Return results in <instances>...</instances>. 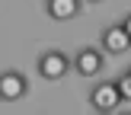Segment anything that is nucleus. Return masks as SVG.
<instances>
[{
  "instance_id": "nucleus-1",
  "label": "nucleus",
  "mask_w": 131,
  "mask_h": 115,
  "mask_svg": "<svg viewBox=\"0 0 131 115\" xmlns=\"http://www.w3.org/2000/svg\"><path fill=\"white\" fill-rule=\"evenodd\" d=\"M122 102H125V99H122L118 83H115V80H102V83H96V86L90 89V109H93V112H99V115L118 112Z\"/></svg>"
},
{
  "instance_id": "nucleus-2",
  "label": "nucleus",
  "mask_w": 131,
  "mask_h": 115,
  "mask_svg": "<svg viewBox=\"0 0 131 115\" xmlns=\"http://www.w3.org/2000/svg\"><path fill=\"white\" fill-rule=\"evenodd\" d=\"M35 70H38L42 80H64V77L70 74V57L64 54L61 48H48V51H42Z\"/></svg>"
},
{
  "instance_id": "nucleus-3",
  "label": "nucleus",
  "mask_w": 131,
  "mask_h": 115,
  "mask_svg": "<svg viewBox=\"0 0 131 115\" xmlns=\"http://www.w3.org/2000/svg\"><path fill=\"white\" fill-rule=\"evenodd\" d=\"M102 67H106V57H102V48H80L74 57H70V70H77L80 77H99Z\"/></svg>"
},
{
  "instance_id": "nucleus-4",
  "label": "nucleus",
  "mask_w": 131,
  "mask_h": 115,
  "mask_svg": "<svg viewBox=\"0 0 131 115\" xmlns=\"http://www.w3.org/2000/svg\"><path fill=\"white\" fill-rule=\"evenodd\" d=\"M29 96V80L19 70H0V102H19Z\"/></svg>"
},
{
  "instance_id": "nucleus-5",
  "label": "nucleus",
  "mask_w": 131,
  "mask_h": 115,
  "mask_svg": "<svg viewBox=\"0 0 131 115\" xmlns=\"http://www.w3.org/2000/svg\"><path fill=\"white\" fill-rule=\"evenodd\" d=\"M99 45H102V54H125L131 48V35L122 22H112L99 32Z\"/></svg>"
},
{
  "instance_id": "nucleus-6",
  "label": "nucleus",
  "mask_w": 131,
  "mask_h": 115,
  "mask_svg": "<svg viewBox=\"0 0 131 115\" xmlns=\"http://www.w3.org/2000/svg\"><path fill=\"white\" fill-rule=\"evenodd\" d=\"M83 0H45V13H48L54 22H67V19L80 16Z\"/></svg>"
},
{
  "instance_id": "nucleus-7",
  "label": "nucleus",
  "mask_w": 131,
  "mask_h": 115,
  "mask_svg": "<svg viewBox=\"0 0 131 115\" xmlns=\"http://www.w3.org/2000/svg\"><path fill=\"white\" fill-rule=\"evenodd\" d=\"M115 83H118V93H122V99H128V102H131V70H125V74H122Z\"/></svg>"
},
{
  "instance_id": "nucleus-8",
  "label": "nucleus",
  "mask_w": 131,
  "mask_h": 115,
  "mask_svg": "<svg viewBox=\"0 0 131 115\" xmlns=\"http://www.w3.org/2000/svg\"><path fill=\"white\" fill-rule=\"evenodd\" d=\"M122 26H125V29H128V35H131V13H128L125 19H122Z\"/></svg>"
},
{
  "instance_id": "nucleus-9",
  "label": "nucleus",
  "mask_w": 131,
  "mask_h": 115,
  "mask_svg": "<svg viewBox=\"0 0 131 115\" xmlns=\"http://www.w3.org/2000/svg\"><path fill=\"white\" fill-rule=\"evenodd\" d=\"M83 3H106V0H83Z\"/></svg>"
},
{
  "instance_id": "nucleus-10",
  "label": "nucleus",
  "mask_w": 131,
  "mask_h": 115,
  "mask_svg": "<svg viewBox=\"0 0 131 115\" xmlns=\"http://www.w3.org/2000/svg\"><path fill=\"white\" fill-rule=\"evenodd\" d=\"M128 70H131V67H128Z\"/></svg>"
}]
</instances>
